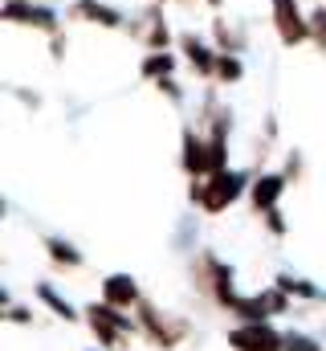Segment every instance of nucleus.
<instances>
[{
    "instance_id": "26",
    "label": "nucleus",
    "mask_w": 326,
    "mask_h": 351,
    "mask_svg": "<svg viewBox=\"0 0 326 351\" xmlns=\"http://www.w3.org/2000/svg\"><path fill=\"white\" fill-rule=\"evenodd\" d=\"M273 135H277V123L269 119V123H265V139H273ZM261 160H265V143H257V164H261Z\"/></svg>"
},
{
    "instance_id": "12",
    "label": "nucleus",
    "mask_w": 326,
    "mask_h": 351,
    "mask_svg": "<svg viewBox=\"0 0 326 351\" xmlns=\"http://www.w3.org/2000/svg\"><path fill=\"white\" fill-rule=\"evenodd\" d=\"M286 188H290V180L281 172H257L253 184H249V204H253V213L261 217V213L277 208V200L286 196Z\"/></svg>"
},
{
    "instance_id": "21",
    "label": "nucleus",
    "mask_w": 326,
    "mask_h": 351,
    "mask_svg": "<svg viewBox=\"0 0 326 351\" xmlns=\"http://www.w3.org/2000/svg\"><path fill=\"white\" fill-rule=\"evenodd\" d=\"M151 86L160 90V94H167V98H171L175 106H184V98H188V94H184V86L175 82V74H167V78H160V82H151Z\"/></svg>"
},
{
    "instance_id": "16",
    "label": "nucleus",
    "mask_w": 326,
    "mask_h": 351,
    "mask_svg": "<svg viewBox=\"0 0 326 351\" xmlns=\"http://www.w3.org/2000/svg\"><path fill=\"white\" fill-rule=\"evenodd\" d=\"M212 45L221 53H244V29H233L225 16H212Z\"/></svg>"
},
{
    "instance_id": "6",
    "label": "nucleus",
    "mask_w": 326,
    "mask_h": 351,
    "mask_svg": "<svg viewBox=\"0 0 326 351\" xmlns=\"http://www.w3.org/2000/svg\"><path fill=\"white\" fill-rule=\"evenodd\" d=\"M0 21H8V25H21V29H37V33H58L62 25H66V16L58 12V8H49V4H41V0H8V4H0Z\"/></svg>"
},
{
    "instance_id": "5",
    "label": "nucleus",
    "mask_w": 326,
    "mask_h": 351,
    "mask_svg": "<svg viewBox=\"0 0 326 351\" xmlns=\"http://www.w3.org/2000/svg\"><path fill=\"white\" fill-rule=\"evenodd\" d=\"M269 16H273V33L286 49H298L310 41V12L302 8V0H273L269 4Z\"/></svg>"
},
{
    "instance_id": "3",
    "label": "nucleus",
    "mask_w": 326,
    "mask_h": 351,
    "mask_svg": "<svg viewBox=\"0 0 326 351\" xmlns=\"http://www.w3.org/2000/svg\"><path fill=\"white\" fill-rule=\"evenodd\" d=\"M86 323H90V331L98 335L102 348H118L127 335L139 331V323H131V315H123V306H110L106 298L86 306Z\"/></svg>"
},
{
    "instance_id": "9",
    "label": "nucleus",
    "mask_w": 326,
    "mask_h": 351,
    "mask_svg": "<svg viewBox=\"0 0 326 351\" xmlns=\"http://www.w3.org/2000/svg\"><path fill=\"white\" fill-rule=\"evenodd\" d=\"M139 331H143L155 348L171 351L184 335H188V323L175 319V315H163L155 302H139Z\"/></svg>"
},
{
    "instance_id": "14",
    "label": "nucleus",
    "mask_w": 326,
    "mask_h": 351,
    "mask_svg": "<svg viewBox=\"0 0 326 351\" xmlns=\"http://www.w3.org/2000/svg\"><path fill=\"white\" fill-rule=\"evenodd\" d=\"M184 58L179 53H171V49H155V53H143V62H139V78L143 82H160L167 74H175V66H179Z\"/></svg>"
},
{
    "instance_id": "20",
    "label": "nucleus",
    "mask_w": 326,
    "mask_h": 351,
    "mask_svg": "<svg viewBox=\"0 0 326 351\" xmlns=\"http://www.w3.org/2000/svg\"><path fill=\"white\" fill-rule=\"evenodd\" d=\"M310 45L326 53V0H318L314 8H310Z\"/></svg>"
},
{
    "instance_id": "18",
    "label": "nucleus",
    "mask_w": 326,
    "mask_h": 351,
    "mask_svg": "<svg viewBox=\"0 0 326 351\" xmlns=\"http://www.w3.org/2000/svg\"><path fill=\"white\" fill-rule=\"evenodd\" d=\"M241 78H244L241 53H221V62H216V86H237Z\"/></svg>"
},
{
    "instance_id": "8",
    "label": "nucleus",
    "mask_w": 326,
    "mask_h": 351,
    "mask_svg": "<svg viewBox=\"0 0 326 351\" xmlns=\"http://www.w3.org/2000/svg\"><path fill=\"white\" fill-rule=\"evenodd\" d=\"M175 49H179L184 66H188L196 78H204V82H216V62H221V49H216L212 41H204L196 29H184V33L175 37Z\"/></svg>"
},
{
    "instance_id": "2",
    "label": "nucleus",
    "mask_w": 326,
    "mask_h": 351,
    "mask_svg": "<svg viewBox=\"0 0 326 351\" xmlns=\"http://www.w3.org/2000/svg\"><path fill=\"white\" fill-rule=\"evenodd\" d=\"M192 282H196V290H200V294H208L216 306H229V311H233V306H237V298H241V294H237V286H233V282H237L233 265H225L212 250H200V254L192 258Z\"/></svg>"
},
{
    "instance_id": "4",
    "label": "nucleus",
    "mask_w": 326,
    "mask_h": 351,
    "mask_svg": "<svg viewBox=\"0 0 326 351\" xmlns=\"http://www.w3.org/2000/svg\"><path fill=\"white\" fill-rule=\"evenodd\" d=\"M127 33H131L147 53H155V49H171L175 37H179V33H171V25H167V16H163V4H155V0H147L143 12H139L135 21H127Z\"/></svg>"
},
{
    "instance_id": "28",
    "label": "nucleus",
    "mask_w": 326,
    "mask_h": 351,
    "mask_svg": "<svg viewBox=\"0 0 326 351\" xmlns=\"http://www.w3.org/2000/svg\"><path fill=\"white\" fill-rule=\"evenodd\" d=\"M171 4H179V8H196V0H171Z\"/></svg>"
},
{
    "instance_id": "23",
    "label": "nucleus",
    "mask_w": 326,
    "mask_h": 351,
    "mask_svg": "<svg viewBox=\"0 0 326 351\" xmlns=\"http://www.w3.org/2000/svg\"><path fill=\"white\" fill-rule=\"evenodd\" d=\"M66 53H70V37H66V29L49 33V58H53V62H66Z\"/></svg>"
},
{
    "instance_id": "13",
    "label": "nucleus",
    "mask_w": 326,
    "mask_h": 351,
    "mask_svg": "<svg viewBox=\"0 0 326 351\" xmlns=\"http://www.w3.org/2000/svg\"><path fill=\"white\" fill-rule=\"evenodd\" d=\"M102 298H106L110 306H123V311H131V306L143 302V298H139V282H135L131 274H106V278H102Z\"/></svg>"
},
{
    "instance_id": "1",
    "label": "nucleus",
    "mask_w": 326,
    "mask_h": 351,
    "mask_svg": "<svg viewBox=\"0 0 326 351\" xmlns=\"http://www.w3.org/2000/svg\"><path fill=\"white\" fill-rule=\"evenodd\" d=\"M249 176L237 172V168H225V172H212L204 176V180H192V188H188V200L196 204V208H204L208 217H221L225 208H233L241 196H249Z\"/></svg>"
},
{
    "instance_id": "17",
    "label": "nucleus",
    "mask_w": 326,
    "mask_h": 351,
    "mask_svg": "<svg viewBox=\"0 0 326 351\" xmlns=\"http://www.w3.org/2000/svg\"><path fill=\"white\" fill-rule=\"evenodd\" d=\"M37 298H41V302H45L58 319H66V323H74V319H78V311H74V306H70V302H66V298L49 286V282H37Z\"/></svg>"
},
{
    "instance_id": "24",
    "label": "nucleus",
    "mask_w": 326,
    "mask_h": 351,
    "mask_svg": "<svg viewBox=\"0 0 326 351\" xmlns=\"http://www.w3.org/2000/svg\"><path fill=\"white\" fill-rule=\"evenodd\" d=\"M261 221H265V229H269L273 237H286V229H290V225H286V213H281V208H269V213H261Z\"/></svg>"
},
{
    "instance_id": "31",
    "label": "nucleus",
    "mask_w": 326,
    "mask_h": 351,
    "mask_svg": "<svg viewBox=\"0 0 326 351\" xmlns=\"http://www.w3.org/2000/svg\"><path fill=\"white\" fill-rule=\"evenodd\" d=\"M0 4H8V0H0ZM21 4H25V0H21Z\"/></svg>"
},
{
    "instance_id": "22",
    "label": "nucleus",
    "mask_w": 326,
    "mask_h": 351,
    "mask_svg": "<svg viewBox=\"0 0 326 351\" xmlns=\"http://www.w3.org/2000/svg\"><path fill=\"white\" fill-rule=\"evenodd\" d=\"M302 172H306V160H302V152H290V156H286V168H281V176H286L290 184H298V180H302Z\"/></svg>"
},
{
    "instance_id": "7",
    "label": "nucleus",
    "mask_w": 326,
    "mask_h": 351,
    "mask_svg": "<svg viewBox=\"0 0 326 351\" xmlns=\"http://www.w3.org/2000/svg\"><path fill=\"white\" fill-rule=\"evenodd\" d=\"M66 25H98V29H110V33H127V12L106 4V0H70L62 8Z\"/></svg>"
},
{
    "instance_id": "10",
    "label": "nucleus",
    "mask_w": 326,
    "mask_h": 351,
    "mask_svg": "<svg viewBox=\"0 0 326 351\" xmlns=\"http://www.w3.org/2000/svg\"><path fill=\"white\" fill-rule=\"evenodd\" d=\"M179 168L188 180H204L212 172V160H208V135L196 127V123H184L179 131Z\"/></svg>"
},
{
    "instance_id": "30",
    "label": "nucleus",
    "mask_w": 326,
    "mask_h": 351,
    "mask_svg": "<svg viewBox=\"0 0 326 351\" xmlns=\"http://www.w3.org/2000/svg\"><path fill=\"white\" fill-rule=\"evenodd\" d=\"M155 4H171V0H155Z\"/></svg>"
},
{
    "instance_id": "25",
    "label": "nucleus",
    "mask_w": 326,
    "mask_h": 351,
    "mask_svg": "<svg viewBox=\"0 0 326 351\" xmlns=\"http://www.w3.org/2000/svg\"><path fill=\"white\" fill-rule=\"evenodd\" d=\"M286 351H323V343H318V339H310V335L290 331V335H286Z\"/></svg>"
},
{
    "instance_id": "27",
    "label": "nucleus",
    "mask_w": 326,
    "mask_h": 351,
    "mask_svg": "<svg viewBox=\"0 0 326 351\" xmlns=\"http://www.w3.org/2000/svg\"><path fill=\"white\" fill-rule=\"evenodd\" d=\"M8 319H12V323H29V311H25V306H8Z\"/></svg>"
},
{
    "instance_id": "11",
    "label": "nucleus",
    "mask_w": 326,
    "mask_h": 351,
    "mask_svg": "<svg viewBox=\"0 0 326 351\" xmlns=\"http://www.w3.org/2000/svg\"><path fill=\"white\" fill-rule=\"evenodd\" d=\"M229 348L233 351H286V335H277L265 319L261 323H241L229 331Z\"/></svg>"
},
{
    "instance_id": "15",
    "label": "nucleus",
    "mask_w": 326,
    "mask_h": 351,
    "mask_svg": "<svg viewBox=\"0 0 326 351\" xmlns=\"http://www.w3.org/2000/svg\"><path fill=\"white\" fill-rule=\"evenodd\" d=\"M45 245V254H49V262L58 265V269H82V250L74 245V241H66V237H45L41 241Z\"/></svg>"
},
{
    "instance_id": "29",
    "label": "nucleus",
    "mask_w": 326,
    "mask_h": 351,
    "mask_svg": "<svg viewBox=\"0 0 326 351\" xmlns=\"http://www.w3.org/2000/svg\"><path fill=\"white\" fill-rule=\"evenodd\" d=\"M200 4H208V8H221V4H225V0H200Z\"/></svg>"
},
{
    "instance_id": "19",
    "label": "nucleus",
    "mask_w": 326,
    "mask_h": 351,
    "mask_svg": "<svg viewBox=\"0 0 326 351\" xmlns=\"http://www.w3.org/2000/svg\"><path fill=\"white\" fill-rule=\"evenodd\" d=\"M273 286H281L286 294H302V298H323V290H318L314 282L298 278V274H277V282H273Z\"/></svg>"
}]
</instances>
